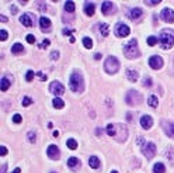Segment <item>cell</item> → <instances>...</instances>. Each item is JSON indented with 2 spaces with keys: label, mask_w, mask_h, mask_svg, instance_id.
<instances>
[{
  "label": "cell",
  "mask_w": 174,
  "mask_h": 173,
  "mask_svg": "<svg viewBox=\"0 0 174 173\" xmlns=\"http://www.w3.org/2000/svg\"><path fill=\"white\" fill-rule=\"evenodd\" d=\"M105 131H107L108 135H111L118 142H124L126 140V135H128L126 127L124 124H108Z\"/></svg>",
  "instance_id": "cell-1"
},
{
  "label": "cell",
  "mask_w": 174,
  "mask_h": 173,
  "mask_svg": "<svg viewBox=\"0 0 174 173\" xmlns=\"http://www.w3.org/2000/svg\"><path fill=\"white\" fill-rule=\"evenodd\" d=\"M160 44L163 49H170L174 45V31L173 30H163L160 34Z\"/></svg>",
  "instance_id": "cell-2"
},
{
  "label": "cell",
  "mask_w": 174,
  "mask_h": 173,
  "mask_svg": "<svg viewBox=\"0 0 174 173\" xmlns=\"http://www.w3.org/2000/svg\"><path fill=\"white\" fill-rule=\"evenodd\" d=\"M70 87L73 91H83L84 89V80L79 70H74L70 76Z\"/></svg>",
  "instance_id": "cell-3"
},
{
  "label": "cell",
  "mask_w": 174,
  "mask_h": 173,
  "mask_svg": "<svg viewBox=\"0 0 174 173\" xmlns=\"http://www.w3.org/2000/svg\"><path fill=\"white\" fill-rule=\"evenodd\" d=\"M124 54H125L126 58H138L139 56V49H138V41L135 40H131L125 47H124Z\"/></svg>",
  "instance_id": "cell-4"
},
{
  "label": "cell",
  "mask_w": 174,
  "mask_h": 173,
  "mask_svg": "<svg viewBox=\"0 0 174 173\" xmlns=\"http://www.w3.org/2000/svg\"><path fill=\"white\" fill-rule=\"evenodd\" d=\"M104 68H105V72L112 75V73H117L119 69V61L115 56H108L104 62Z\"/></svg>",
  "instance_id": "cell-5"
},
{
  "label": "cell",
  "mask_w": 174,
  "mask_h": 173,
  "mask_svg": "<svg viewBox=\"0 0 174 173\" xmlns=\"http://www.w3.org/2000/svg\"><path fill=\"white\" fill-rule=\"evenodd\" d=\"M141 100H142V96L136 90H129L128 94H126V103L129 106H136V104H139Z\"/></svg>",
  "instance_id": "cell-6"
},
{
  "label": "cell",
  "mask_w": 174,
  "mask_h": 173,
  "mask_svg": "<svg viewBox=\"0 0 174 173\" xmlns=\"http://www.w3.org/2000/svg\"><path fill=\"white\" fill-rule=\"evenodd\" d=\"M160 17H162V20L166 23H173L174 21V10L163 9L162 11H160Z\"/></svg>",
  "instance_id": "cell-7"
},
{
  "label": "cell",
  "mask_w": 174,
  "mask_h": 173,
  "mask_svg": "<svg viewBox=\"0 0 174 173\" xmlns=\"http://www.w3.org/2000/svg\"><path fill=\"white\" fill-rule=\"evenodd\" d=\"M149 65H150V68H153V69H160V68H163L162 56H159V55H153V56H150L149 58Z\"/></svg>",
  "instance_id": "cell-8"
},
{
  "label": "cell",
  "mask_w": 174,
  "mask_h": 173,
  "mask_svg": "<svg viewBox=\"0 0 174 173\" xmlns=\"http://www.w3.org/2000/svg\"><path fill=\"white\" fill-rule=\"evenodd\" d=\"M129 33H131V30H129L128 25L122 24V23H118V24L115 25V34L118 37H126Z\"/></svg>",
  "instance_id": "cell-9"
},
{
  "label": "cell",
  "mask_w": 174,
  "mask_h": 173,
  "mask_svg": "<svg viewBox=\"0 0 174 173\" xmlns=\"http://www.w3.org/2000/svg\"><path fill=\"white\" fill-rule=\"evenodd\" d=\"M49 89H51V91L53 94H56V96H61V94L65 93L63 85H62V83H59V82H52L51 86H49Z\"/></svg>",
  "instance_id": "cell-10"
},
{
  "label": "cell",
  "mask_w": 174,
  "mask_h": 173,
  "mask_svg": "<svg viewBox=\"0 0 174 173\" xmlns=\"http://www.w3.org/2000/svg\"><path fill=\"white\" fill-rule=\"evenodd\" d=\"M143 153L147 156V159H152L156 153V145L153 142H149L146 144V146L143 148Z\"/></svg>",
  "instance_id": "cell-11"
},
{
  "label": "cell",
  "mask_w": 174,
  "mask_h": 173,
  "mask_svg": "<svg viewBox=\"0 0 174 173\" xmlns=\"http://www.w3.org/2000/svg\"><path fill=\"white\" fill-rule=\"evenodd\" d=\"M20 23H21L24 27H32L34 25V17L31 14H23L20 17Z\"/></svg>",
  "instance_id": "cell-12"
},
{
  "label": "cell",
  "mask_w": 174,
  "mask_h": 173,
  "mask_svg": "<svg viewBox=\"0 0 174 173\" xmlns=\"http://www.w3.org/2000/svg\"><path fill=\"white\" fill-rule=\"evenodd\" d=\"M141 125L143 130H149L153 125V118L150 115H142L141 117Z\"/></svg>",
  "instance_id": "cell-13"
},
{
  "label": "cell",
  "mask_w": 174,
  "mask_h": 173,
  "mask_svg": "<svg viewBox=\"0 0 174 173\" xmlns=\"http://www.w3.org/2000/svg\"><path fill=\"white\" fill-rule=\"evenodd\" d=\"M46 153H48L49 158L52 159H58L59 155H61V152H59V148L56 145H49L48 146V151H46Z\"/></svg>",
  "instance_id": "cell-14"
},
{
  "label": "cell",
  "mask_w": 174,
  "mask_h": 173,
  "mask_svg": "<svg viewBox=\"0 0 174 173\" xmlns=\"http://www.w3.org/2000/svg\"><path fill=\"white\" fill-rule=\"evenodd\" d=\"M101 11H103V14H105V16L114 13V4L111 3V2H104L103 6H101Z\"/></svg>",
  "instance_id": "cell-15"
},
{
  "label": "cell",
  "mask_w": 174,
  "mask_h": 173,
  "mask_svg": "<svg viewBox=\"0 0 174 173\" xmlns=\"http://www.w3.org/2000/svg\"><path fill=\"white\" fill-rule=\"evenodd\" d=\"M163 127H164V131L170 138H174V122L171 121H167V122H163Z\"/></svg>",
  "instance_id": "cell-16"
},
{
  "label": "cell",
  "mask_w": 174,
  "mask_h": 173,
  "mask_svg": "<svg viewBox=\"0 0 174 173\" xmlns=\"http://www.w3.org/2000/svg\"><path fill=\"white\" fill-rule=\"evenodd\" d=\"M128 16H129V18H132V20H136V18H139L142 16V10L138 9V7H135V9L129 10Z\"/></svg>",
  "instance_id": "cell-17"
},
{
  "label": "cell",
  "mask_w": 174,
  "mask_h": 173,
  "mask_svg": "<svg viewBox=\"0 0 174 173\" xmlns=\"http://www.w3.org/2000/svg\"><path fill=\"white\" fill-rule=\"evenodd\" d=\"M40 27L42 28V30H48V28L51 27V20L46 17H41L40 18Z\"/></svg>",
  "instance_id": "cell-18"
},
{
  "label": "cell",
  "mask_w": 174,
  "mask_h": 173,
  "mask_svg": "<svg viewBox=\"0 0 174 173\" xmlns=\"http://www.w3.org/2000/svg\"><path fill=\"white\" fill-rule=\"evenodd\" d=\"M126 78H128V80H131V82H136L138 72L136 70H132V69H126Z\"/></svg>",
  "instance_id": "cell-19"
},
{
  "label": "cell",
  "mask_w": 174,
  "mask_h": 173,
  "mask_svg": "<svg viewBox=\"0 0 174 173\" xmlns=\"http://www.w3.org/2000/svg\"><path fill=\"white\" fill-rule=\"evenodd\" d=\"M89 165H90V167H91V169H98V167H100V161H98L97 156H90Z\"/></svg>",
  "instance_id": "cell-20"
},
{
  "label": "cell",
  "mask_w": 174,
  "mask_h": 173,
  "mask_svg": "<svg viewBox=\"0 0 174 173\" xmlns=\"http://www.w3.org/2000/svg\"><path fill=\"white\" fill-rule=\"evenodd\" d=\"M10 85H11V80H10L7 76H3V78H2V91L9 90Z\"/></svg>",
  "instance_id": "cell-21"
},
{
  "label": "cell",
  "mask_w": 174,
  "mask_h": 173,
  "mask_svg": "<svg viewBox=\"0 0 174 173\" xmlns=\"http://www.w3.org/2000/svg\"><path fill=\"white\" fill-rule=\"evenodd\" d=\"M95 11V6L93 3H86L84 4V13L87 16H93Z\"/></svg>",
  "instance_id": "cell-22"
},
{
  "label": "cell",
  "mask_w": 174,
  "mask_h": 173,
  "mask_svg": "<svg viewBox=\"0 0 174 173\" xmlns=\"http://www.w3.org/2000/svg\"><path fill=\"white\" fill-rule=\"evenodd\" d=\"M147 103H149V106L153 107V109H156V107L159 106V100H157V97H156L155 94L149 96V100H147Z\"/></svg>",
  "instance_id": "cell-23"
},
{
  "label": "cell",
  "mask_w": 174,
  "mask_h": 173,
  "mask_svg": "<svg viewBox=\"0 0 174 173\" xmlns=\"http://www.w3.org/2000/svg\"><path fill=\"white\" fill-rule=\"evenodd\" d=\"M79 165H80V161L77 158H74V156L69 158V161H67V166L69 167H77Z\"/></svg>",
  "instance_id": "cell-24"
},
{
  "label": "cell",
  "mask_w": 174,
  "mask_h": 173,
  "mask_svg": "<svg viewBox=\"0 0 174 173\" xmlns=\"http://www.w3.org/2000/svg\"><path fill=\"white\" fill-rule=\"evenodd\" d=\"M100 31H101V34H103L104 37H107L108 34H110V27H108L107 23H101L100 24Z\"/></svg>",
  "instance_id": "cell-25"
},
{
  "label": "cell",
  "mask_w": 174,
  "mask_h": 173,
  "mask_svg": "<svg viewBox=\"0 0 174 173\" xmlns=\"http://www.w3.org/2000/svg\"><path fill=\"white\" fill-rule=\"evenodd\" d=\"M52 104H53V107H55V109H63L65 101L62 100V99H59V97H55V99H53V101H52Z\"/></svg>",
  "instance_id": "cell-26"
},
{
  "label": "cell",
  "mask_w": 174,
  "mask_h": 173,
  "mask_svg": "<svg viewBox=\"0 0 174 173\" xmlns=\"http://www.w3.org/2000/svg\"><path fill=\"white\" fill-rule=\"evenodd\" d=\"M65 11H67V13L74 11V3L72 2V0H67L66 3H65Z\"/></svg>",
  "instance_id": "cell-27"
},
{
  "label": "cell",
  "mask_w": 174,
  "mask_h": 173,
  "mask_svg": "<svg viewBox=\"0 0 174 173\" xmlns=\"http://www.w3.org/2000/svg\"><path fill=\"white\" fill-rule=\"evenodd\" d=\"M166 172V167L163 163H156L153 166V173H164Z\"/></svg>",
  "instance_id": "cell-28"
},
{
  "label": "cell",
  "mask_w": 174,
  "mask_h": 173,
  "mask_svg": "<svg viewBox=\"0 0 174 173\" xmlns=\"http://www.w3.org/2000/svg\"><path fill=\"white\" fill-rule=\"evenodd\" d=\"M23 49H24V47H23L20 42H15L14 45L11 47V52H13V54H20V52H23Z\"/></svg>",
  "instance_id": "cell-29"
},
{
  "label": "cell",
  "mask_w": 174,
  "mask_h": 173,
  "mask_svg": "<svg viewBox=\"0 0 174 173\" xmlns=\"http://www.w3.org/2000/svg\"><path fill=\"white\" fill-rule=\"evenodd\" d=\"M83 45H84L87 49L91 48V47H93V41H91V38H89V37H84V38H83Z\"/></svg>",
  "instance_id": "cell-30"
},
{
  "label": "cell",
  "mask_w": 174,
  "mask_h": 173,
  "mask_svg": "<svg viewBox=\"0 0 174 173\" xmlns=\"http://www.w3.org/2000/svg\"><path fill=\"white\" fill-rule=\"evenodd\" d=\"M66 145L69 146V149H76V148H77V142L73 140V138H70V140H67Z\"/></svg>",
  "instance_id": "cell-31"
},
{
  "label": "cell",
  "mask_w": 174,
  "mask_h": 173,
  "mask_svg": "<svg viewBox=\"0 0 174 173\" xmlns=\"http://www.w3.org/2000/svg\"><path fill=\"white\" fill-rule=\"evenodd\" d=\"M156 42H157V38H156V37H149V38H147V44H149L150 47H155L156 45Z\"/></svg>",
  "instance_id": "cell-32"
},
{
  "label": "cell",
  "mask_w": 174,
  "mask_h": 173,
  "mask_svg": "<svg viewBox=\"0 0 174 173\" xmlns=\"http://www.w3.org/2000/svg\"><path fill=\"white\" fill-rule=\"evenodd\" d=\"M32 79H34V72L32 70H28L27 75H25V80H27V82H31Z\"/></svg>",
  "instance_id": "cell-33"
},
{
  "label": "cell",
  "mask_w": 174,
  "mask_h": 173,
  "mask_svg": "<svg viewBox=\"0 0 174 173\" xmlns=\"http://www.w3.org/2000/svg\"><path fill=\"white\" fill-rule=\"evenodd\" d=\"M7 37H9V35H7V31H6V30H0V40H2V41H6Z\"/></svg>",
  "instance_id": "cell-34"
},
{
  "label": "cell",
  "mask_w": 174,
  "mask_h": 173,
  "mask_svg": "<svg viewBox=\"0 0 174 173\" xmlns=\"http://www.w3.org/2000/svg\"><path fill=\"white\" fill-rule=\"evenodd\" d=\"M31 103H32V100H31V99L28 97V96H25V97L23 99V106H25V107H27V106H30Z\"/></svg>",
  "instance_id": "cell-35"
},
{
  "label": "cell",
  "mask_w": 174,
  "mask_h": 173,
  "mask_svg": "<svg viewBox=\"0 0 174 173\" xmlns=\"http://www.w3.org/2000/svg\"><path fill=\"white\" fill-rule=\"evenodd\" d=\"M21 115L20 114H15L14 117H13V122H15V124H19V122H21Z\"/></svg>",
  "instance_id": "cell-36"
},
{
  "label": "cell",
  "mask_w": 174,
  "mask_h": 173,
  "mask_svg": "<svg viewBox=\"0 0 174 173\" xmlns=\"http://www.w3.org/2000/svg\"><path fill=\"white\" fill-rule=\"evenodd\" d=\"M28 141H30V142H35V134H34V132H28Z\"/></svg>",
  "instance_id": "cell-37"
},
{
  "label": "cell",
  "mask_w": 174,
  "mask_h": 173,
  "mask_svg": "<svg viewBox=\"0 0 174 173\" xmlns=\"http://www.w3.org/2000/svg\"><path fill=\"white\" fill-rule=\"evenodd\" d=\"M37 76L40 78L41 80H42V82H45V80H46V75H45V73H42V72H37Z\"/></svg>",
  "instance_id": "cell-38"
},
{
  "label": "cell",
  "mask_w": 174,
  "mask_h": 173,
  "mask_svg": "<svg viewBox=\"0 0 174 173\" xmlns=\"http://www.w3.org/2000/svg\"><path fill=\"white\" fill-rule=\"evenodd\" d=\"M27 42H30V44L35 42V37L31 35V34H28V35H27Z\"/></svg>",
  "instance_id": "cell-39"
},
{
  "label": "cell",
  "mask_w": 174,
  "mask_h": 173,
  "mask_svg": "<svg viewBox=\"0 0 174 173\" xmlns=\"http://www.w3.org/2000/svg\"><path fill=\"white\" fill-rule=\"evenodd\" d=\"M6 153H7V148H6V146H4V145H2V146H0V155H2V156H4V155H6Z\"/></svg>",
  "instance_id": "cell-40"
},
{
  "label": "cell",
  "mask_w": 174,
  "mask_h": 173,
  "mask_svg": "<svg viewBox=\"0 0 174 173\" xmlns=\"http://www.w3.org/2000/svg\"><path fill=\"white\" fill-rule=\"evenodd\" d=\"M143 85L146 86V87H150V86H152V79H150V78H146L145 82H143Z\"/></svg>",
  "instance_id": "cell-41"
},
{
  "label": "cell",
  "mask_w": 174,
  "mask_h": 173,
  "mask_svg": "<svg viewBox=\"0 0 174 173\" xmlns=\"http://www.w3.org/2000/svg\"><path fill=\"white\" fill-rule=\"evenodd\" d=\"M49 44H51V42H49V40H44V42H41L40 47H41V48H46Z\"/></svg>",
  "instance_id": "cell-42"
},
{
  "label": "cell",
  "mask_w": 174,
  "mask_h": 173,
  "mask_svg": "<svg viewBox=\"0 0 174 173\" xmlns=\"http://www.w3.org/2000/svg\"><path fill=\"white\" fill-rule=\"evenodd\" d=\"M51 58H52V59H58V58H59V52L58 51H53L51 54Z\"/></svg>",
  "instance_id": "cell-43"
},
{
  "label": "cell",
  "mask_w": 174,
  "mask_h": 173,
  "mask_svg": "<svg viewBox=\"0 0 174 173\" xmlns=\"http://www.w3.org/2000/svg\"><path fill=\"white\" fill-rule=\"evenodd\" d=\"M138 145H141V146H143V145H145V140H143L142 137L138 138Z\"/></svg>",
  "instance_id": "cell-44"
},
{
  "label": "cell",
  "mask_w": 174,
  "mask_h": 173,
  "mask_svg": "<svg viewBox=\"0 0 174 173\" xmlns=\"http://www.w3.org/2000/svg\"><path fill=\"white\" fill-rule=\"evenodd\" d=\"M37 6H38V9H40V10H45L46 9L45 3H37Z\"/></svg>",
  "instance_id": "cell-45"
},
{
  "label": "cell",
  "mask_w": 174,
  "mask_h": 173,
  "mask_svg": "<svg viewBox=\"0 0 174 173\" xmlns=\"http://www.w3.org/2000/svg\"><path fill=\"white\" fill-rule=\"evenodd\" d=\"M160 0H155V2H146V4H159Z\"/></svg>",
  "instance_id": "cell-46"
},
{
  "label": "cell",
  "mask_w": 174,
  "mask_h": 173,
  "mask_svg": "<svg viewBox=\"0 0 174 173\" xmlns=\"http://www.w3.org/2000/svg\"><path fill=\"white\" fill-rule=\"evenodd\" d=\"M63 34H65V35H70L72 31H70V30H67V28H65V30H63Z\"/></svg>",
  "instance_id": "cell-47"
},
{
  "label": "cell",
  "mask_w": 174,
  "mask_h": 173,
  "mask_svg": "<svg viewBox=\"0 0 174 173\" xmlns=\"http://www.w3.org/2000/svg\"><path fill=\"white\" fill-rule=\"evenodd\" d=\"M11 13L13 14H17V7L15 6H11Z\"/></svg>",
  "instance_id": "cell-48"
},
{
  "label": "cell",
  "mask_w": 174,
  "mask_h": 173,
  "mask_svg": "<svg viewBox=\"0 0 174 173\" xmlns=\"http://www.w3.org/2000/svg\"><path fill=\"white\" fill-rule=\"evenodd\" d=\"M6 169H7L6 165H2V173H6Z\"/></svg>",
  "instance_id": "cell-49"
},
{
  "label": "cell",
  "mask_w": 174,
  "mask_h": 173,
  "mask_svg": "<svg viewBox=\"0 0 174 173\" xmlns=\"http://www.w3.org/2000/svg\"><path fill=\"white\" fill-rule=\"evenodd\" d=\"M94 59H97V61H98V59H101V54H95L94 55Z\"/></svg>",
  "instance_id": "cell-50"
},
{
  "label": "cell",
  "mask_w": 174,
  "mask_h": 173,
  "mask_svg": "<svg viewBox=\"0 0 174 173\" xmlns=\"http://www.w3.org/2000/svg\"><path fill=\"white\" fill-rule=\"evenodd\" d=\"M0 18H2V21H3V23H6V21H7V18L4 17V16H0Z\"/></svg>",
  "instance_id": "cell-51"
},
{
  "label": "cell",
  "mask_w": 174,
  "mask_h": 173,
  "mask_svg": "<svg viewBox=\"0 0 174 173\" xmlns=\"http://www.w3.org/2000/svg\"><path fill=\"white\" fill-rule=\"evenodd\" d=\"M13 173H20V167H15V169L13 170Z\"/></svg>",
  "instance_id": "cell-52"
},
{
  "label": "cell",
  "mask_w": 174,
  "mask_h": 173,
  "mask_svg": "<svg viewBox=\"0 0 174 173\" xmlns=\"http://www.w3.org/2000/svg\"><path fill=\"white\" fill-rule=\"evenodd\" d=\"M53 137H59V131H53Z\"/></svg>",
  "instance_id": "cell-53"
},
{
  "label": "cell",
  "mask_w": 174,
  "mask_h": 173,
  "mask_svg": "<svg viewBox=\"0 0 174 173\" xmlns=\"http://www.w3.org/2000/svg\"><path fill=\"white\" fill-rule=\"evenodd\" d=\"M111 173H118V172H117V170H112V172H111Z\"/></svg>",
  "instance_id": "cell-54"
}]
</instances>
